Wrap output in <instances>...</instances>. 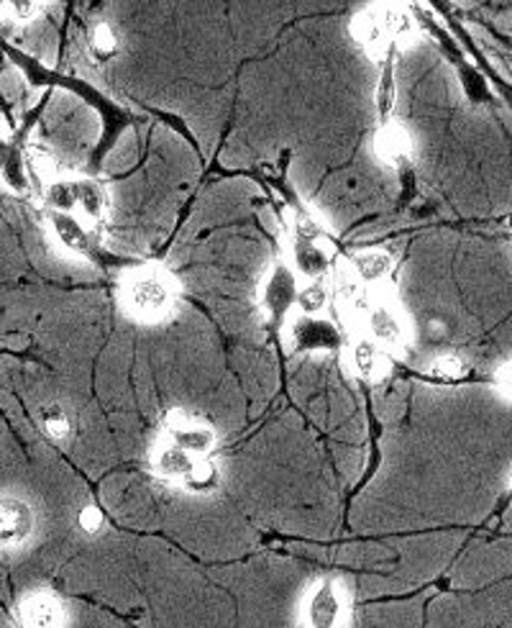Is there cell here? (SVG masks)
<instances>
[{
    "instance_id": "1",
    "label": "cell",
    "mask_w": 512,
    "mask_h": 628,
    "mask_svg": "<svg viewBox=\"0 0 512 628\" xmlns=\"http://www.w3.org/2000/svg\"><path fill=\"white\" fill-rule=\"evenodd\" d=\"M121 303L139 324H161L177 311L179 287L167 269L144 265L121 277Z\"/></svg>"
},
{
    "instance_id": "2",
    "label": "cell",
    "mask_w": 512,
    "mask_h": 628,
    "mask_svg": "<svg viewBox=\"0 0 512 628\" xmlns=\"http://www.w3.org/2000/svg\"><path fill=\"white\" fill-rule=\"evenodd\" d=\"M358 313H362V328L366 338H372L382 350H405L410 342V324L403 308H400L397 295L387 285H380L366 293L364 303L358 305Z\"/></svg>"
},
{
    "instance_id": "3",
    "label": "cell",
    "mask_w": 512,
    "mask_h": 628,
    "mask_svg": "<svg viewBox=\"0 0 512 628\" xmlns=\"http://www.w3.org/2000/svg\"><path fill=\"white\" fill-rule=\"evenodd\" d=\"M289 267L297 277L315 283L326 279L333 269V244L326 232L318 226V220L295 214L293 218V236H289Z\"/></svg>"
},
{
    "instance_id": "4",
    "label": "cell",
    "mask_w": 512,
    "mask_h": 628,
    "mask_svg": "<svg viewBox=\"0 0 512 628\" xmlns=\"http://www.w3.org/2000/svg\"><path fill=\"white\" fill-rule=\"evenodd\" d=\"M159 441L183 449L185 454L195 457V460H205L216 449V431L210 429L208 421L198 419V415L183 409H173L165 415V421H161Z\"/></svg>"
},
{
    "instance_id": "5",
    "label": "cell",
    "mask_w": 512,
    "mask_h": 628,
    "mask_svg": "<svg viewBox=\"0 0 512 628\" xmlns=\"http://www.w3.org/2000/svg\"><path fill=\"white\" fill-rule=\"evenodd\" d=\"M37 533V511L19 495H0V549H21Z\"/></svg>"
},
{
    "instance_id": "6",
    "label": "cell",
    "mask_w": 512,
    "mask_h": 628,
    "mask_svg": "<svg viewBox=\"0 0 512 628\" xmlns=\"http://www.w3.org/2000/svg\"><path fill=\"white\" fill-rule=\"evenodd\" d=\"M295 269L285 265V262H277L275 267L269 269V275L264 277L262 283V308L267 311V316L282 324L287 318V313L293 311V305L297 301V293H301V285H297Z\"/></svg>"
},
{
    "instance_id": "7",
    "label": "cell",
    "mask_w": 512,
    "mask_h": 628,
    "mask_svg": "<svg viewBox=\"0 0 512 628\" xmlns=\"http://www.w3.org/2000/svg\"><path fill=\"white\" fill-rule=\"evenodd\" d=\"M49 228L55 234L65 252L75 254V257L96 259V239H92L88 224L75 214H59V210H49Z\"/></svg>"
},
{
    "instance_id": "8",
    "label": "cell",
    "mask_w": 512,
    "mask_h": 628,
    "mask_svg": "<svg viewBox=\"0 0 512 628\" xmlns=\"http://www.w3.org/2000/svg\"><path fill=\"white\" fill-rule=\"evenodd\" d=\"M372 149L380 165L390 169H400L413 159L415 141L413 134H410L403 124L392 121L387 126H380V131L374 134Z\"/></svg>"
},
{
    "instance_id": "9",
    "label": "cell",
    "mask_w": 512,
    "mask_h": 628,
    "mask_svg": "<svg viewBox=\"0 0 512 628\" xmlns=\"http://www.w3.org/2000/svg\"><path fill=\"white\" fill-rule=\"evenodd\" d=\"M344 618V598L333 580H323L305 602L307 628H338Z\"/></svg>"
},
{
    "instance_id": "10",
    "label": "cell",
    "mask_w": 512,
    "mask_h": 628,
    "mask_svg": "<svg viewBox=\"0 0 512 628\" xmlns=\"http://www.w3.org/2000/svg\"><path fill=\"white\" fill-rule=\"evenodd\" d=\"M289 342L301 352H323L336 350L341 336L336 326L326 318H303L297 316L295 324H289Z\"/></svg>"
},
{
    "instance_id": "11",
    "label": "cell",
    "mask_w": 512,
    "mask_h": 628,
    "mask_svg": "<svg viewBox=\"0 0 512 628\" xmlns=\"http://www.w3.org/2000/svg\"><path fill=\"white\" fill-rule=\"evenodd\" d=\"M352 33H354L356 45L364 49L366 57L374 59V62H387L392 41L387 37V31H384L380 16H377V11H374V8H372V11H362V13L354 16Z\"/></svg>"
},
{
    "instance_id": "12",
    "label": "cell",
    "mask_w": 512,
    "mask_h": 628,
    "mask_svg": "<svg viewBox=\"0 0 512 628\" xmlns=\"http://www.w3.org/2000/svg\"><path fill=\"white\" fill-rule=\"evenodd\" d=\"M348 362H352V367L358 377L374 380V383L387 375L390 370L387 354H384L380 344H374L372 338L366 336H358L348 344Z\"/></svg>"
},
{
    "instance_id": "13",
    "label": "cell",
    "mask_w": 512,
    "mask_h": 628,
    "mask_svg": "<svg viewBox=\"0 0 512 628\" xmlns=\"http://www.w3.org/2000/svg\"><path fill=\"white\" fill-rule=\"evenodd\" d=\"M19 624L21 628H62L65 610L57 598L47 596V592H33L21 602Z\"/></svg>"
},
{
    "instance_id": "14",
    "label": "cell",
    "mask_w": 512,
    "mask_h": 628,
    "mask_svg": "<svg viewBox=\"0 0 512 628\" xmlns=\"http://www.w3.org/2000/svg\"><path fill=\"white\" fill-rule=\"evenodd\" d=\"M348 269L356 275V279L362 285L380 287L384 285V279L390 277L392 267H395V259H392L390 252L384 249H362L348 257Z\"/></svg>"
},
{
    "instance_id": "15",
    "label": "cell",
    "mask_w": 512,
    "mask_h": 628,
    "mask_svg": "<svg viewBox=\"0 0 512 628\" xmlns=\"http://www.w3.org/2000/svg\"><path fill=\"white\" fill-rule=\"evenodd\" d=\"M75 190H77L75 216L80 214L88 226H100L102 220L108 218V193H106V188H102L98 180L82 177V180H75Z\"/></svg>"
},
{
    "instance_id": "16",
    "label": "cell",
    "mask_w": 512,
    "mask_h": 628,
    "mask_svg": "<svg viewBox=\"0 0 512 628\" xmlns=\"http://www.w3.org/2000/svg\"><path fill=\"white\" fill-rule=\"evenodd\" d=\"M195 457L185 454L183 449L177 447H169L165 441H157V449H154L151 454V467L154 472H157V478H161L165 482H173V485H179L187 478V472L193 470Z\"/></svg>"
},
{
    "instance_id": "17",
    "label": "cell",
    "mask_w": 512,
    "mask_h": 628,
    "mask_svg": "<svg viewBox=\"0 0 512 628\" xmlns=\"http://www.w3.org/2000/svg\"><path fill=\"white\" fill-rule=\"evenodd\" d=\"M380 16L384 31H387V37L392 45H407V41L415 39V21L413 16L407 13L405 6H377L374 8Z\"/></svg>"
},
{
    "instance_id": "18",
    "label": "cell",
    "mask_w": 512,
    "mask_h": 628,
    "mask_svg": "<svg viewBox=\"0 0 512 628\" xmlns=\"http://www.w3.org/2000/svg\"><path fill=\"white\" fill-rule=\"evenodd\" d=\"M395 106H397L395 65H392V59H387V62L382 65L377 90H374V110H377L380 126L392 124V114H395Z\"/></svg>"
},
{
    "instance_id": "19",
    "label": "cell",
    "mask_w": 512,
    "mask_h": 628,
    "mask_svg": "<svg viewBox=\"0 0 512 628\" xmlns=\"http://www.w3.org/2000/svg\"><path fill=\"white\" fill-rule=\"evenodd\" d=\"M39 423L47 439L57 441V444H65L75 434V421L62 403H47L39 413Z\"/></svg>"
},
{
    "instance_id": "20",
    "label": "cell",
    "mask_w": 512,
    "mask_h": 628,
    "mask_svg": "<svg viewBox=\"0 0 512 628\" xmlns=\"http://www.w3.org/2000/svg\"><path fill=\"white\" fill-rule=\"evenodd\" d=\"M88 49H90V57L96 59V62L106 65L110 62V59H116L118 52H121V37H118V31L110 27L108 21H98L96 27L90 29Z\"/></svg>"
},
{
    "instance_id": "21",
    "label": "cell",
    "mask_w": 512,
    "mask_h": 628,
    "mask_svg": "<svg viewBox=\"0 0 512 628\" xmlns=\"http://www.w3.org/2000/svg\"><path fill=\"white\" fill-rule=\"evenodd\" d=\"M331 305V291L323 279H315V283H307L297 293L295 308L303 318H323V313L328 311Z\"/></svg>"
},
{
    "instance_id": "22",
    "label": "cell",
    "mask_w": 512,
    "mask_h": 628,
    "mask_svg": "<svg viewBox=\"0 0 512 628\" xmlns=\"http://www.w3.org/2000/svg\"><path fill=\"white\" fill-rule=\"evenodd\" d=\"M218 467L216 462L210 460V457H205V460L195 462V467L190 472H187V478L179 482V488L185 492H193V495H205V492H213L218 488Z\"/></svg>"
},
{
    "instance_id": "23",
    "label": "cell",
    "mask_w": 512,
    "mask_h": 628,
    "mask_svg": "<svg viewBox=\"0 0 512 628\" xmlns=\"http://www.w3.org/2000/svg\"><path fill=\"white\" fill-rule=\"evenodd\" d=\"M47 203L51 210H59V214H75L77 210V190L75 180H67V177H57V180L47 183Z\"/></svg>"
},
{
    "instance_id": "24",
    "label": "cell",
    "mask_w": 512,
    "mask_h": 628,
    "mask_svg": "<svg viewBox=\"0 0 512 628\" xmlns=\"http://www.w3.org/2000/svg\"><path fill=\"white\" fill-rule=\"evenodd\" d=\"M0 177L8 188L16 193H26L29 190V177H26V159L21 157V151L11 149L8 151L3 167H0Z\"/></svg>"
},
{
    "instance_id": "25",
    "label": "cell",
    "mask_w": 512,
    "mask_h": 628,
    "mask_svg": "<svg viewBox=\"0 0 512 628\" xmlns=\"http://www.w3.org/2000/svg\"><path fill=\"white\" fill-rule=\"evenodd\" d=\"M466 375H469L466 362L456 354H443L431 364V377L441 380V383H456V380H464Z\"/></svg>"
},
{
    "instance_id": "26",
    "label": "cell",
    "mask_w": 512,
    "mask_h": 628,
    "mask_svg": "<svg viewBox=\"0 0 512 628\" xmlns=\"http://www.w3.org/2000/svg\"><path fill=\"white\" fill-rule=\"evenodd\" d=\"M6 11V16L16 23H31L37 16L45 11V3H37V0H13V3L0 6Z\"/></svg>"
},
{
    "instance_id": "27",
    "label": "cell",
    "mask_w": 512,
    "mask_h": 628,
    "mask_svg": "<svg viewBox=\"0 0 512 628\" xmlns=\"http://www.w3.org/2000/svg\"><path fill=\"white\" fill-rule=\"evenodd\" d=\"M77 526H80L85 533H90V537H92V533L102 531V526H106V516H102L98 506H85L80 516H77Z\"/></svg>"
},
{
    "instance_id": "28",
    "label": "cell",
    "mask_w": 512,
    "mask_h": 628,
    "mask_svg": "<svg viewBox=\"0 0 512 628\" xmlns=\"http://www.w3.org/2000/svg\"><path fill=\"white\" fill-rule=\"evenodd\" d=\"M494 385H498L508 398H512V360L494 372Z\"/></svg>"
},
{
    "instance_id": "29",
    "label": "cell",
    "mask_w": 512,
    "mask_h": 628,
    "mask_svg": "<svg viewBox=\"0 0 512 628\" xmlns=\"http://www.w3.org/2000/svg\"><path fill=\"white\" fill-rule=\"evenodd\" d=\"M8 151H11V147H8L6 139H3V137H0V167H3L6 157H8Z\"/></svg>"
},
{
    "instance_id": "30",
    "label": "cell",
    "mask_w": 512,
    "mask_h": 628,
    "mask_svg": "<svg viewBox=\"0 0 512 628\" xmlns=\"http://www.w3.org/2000/svg\"><path fill=\"white\" fill-rule=\"evenodd\" d=\"M510 495H512V485H510Z\"/></svg>"
}]
</instances>
